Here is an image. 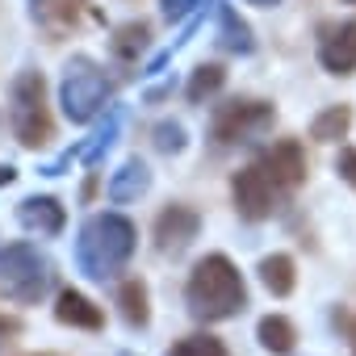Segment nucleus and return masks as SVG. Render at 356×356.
<instances>
[{"mask_svg":"<svg viewBox=\"0 0 356 356\" xmlns=\"http://www.w3.org/2000/svg\"><path fill=\"white\" fill-rule=\"evenodd\" d=\"M185 302H189L193 318L222 323V318H235L248 306V285H243L239 268L222 252H214V256H202L193 264L189 285H185Z\"/></svg>","mask_w":356,"mask_h":356,"instance_id":"obj_1","label":"nucleus"},{"mask_svg":"<svg viewBox=\"0 0 356 356\" xmlns=\"http://www.w3.org/2000/svg\"><path fill=\"white\" fill-rule=\"evenodd\" d=\"M134 252V222L122 214H92L80 227L76 239V260L92 281H105L113 273H122V264Z\"/></svg>","mask_w":356,"mask_h":356,"instance_id":"obj_2","label":"nucleus"},{"mask_svg":"<svg viewBox=\"0 0 356 356\" xmlns=\"http://www.w3.org/2000/svg\"><path fill=\"white\" fill-rule=\"evenodd\" d=\"M47 285H51V260L38 248L13 243V248L0 252V293L9 302L34 306V302H42Z\"/></svg>","mask_w":356,"mask_h":356,"instance_id":"obj_3","label":"nucleus"},{"mask_svg":"<svg viewBox=\"0 0 356 356\" xmlns=\"http://www.w3.org/2000/svg\"><path fill=\"white\" fill-rule=\"evenodd\" d=\"M9 126L22 147H42L51 138V113H47V80L42 72H22L9 88Z\"/></svg>","mask_w":356,"mask_h":356,"instance_id":"obj_4","label":"nucleus"},{"mask_svg":"<svg viewBox=\"0 0 356 356\" xmlns=\"http://www.w3.org/2000/svg\"><path fill=\"white\" fill-rule=\"evenodd\" d=\"M105 97H109V80L105 72L76 55L67 67H63V84H59V105L67 113V122H92L101 109H105Z\"/></svg>","mask_w":356,"mask_h":356,"instance_id":"obj_5","label":"nucleus"},{"mask_svg":"<svg viewBox=\"0 0 356 356\" xmlns=\"http://www.w3.org/2000/svg\"><path fill=\"white\" fill-rule=\"evenodd\" d=\"M231 197H235V210H239L243 218L260 222V218H273L289 193L277 185V176H273V172L256 159L252 168L235 172V181H231Z\"/></svg>","mask_w":356,"mask_h":356,"instance_id":"obj_6","label":"nucleus"},{"mask_svg":"<svg viewBox=\"0 0 356 356\" xmlns=\"http://www.w3.org/2000/svg\"><path fill=\"white\" fill-rule=\"evenodd\" d=\"M273 105L268 101H231L214 113V138L218 143H252L273 126Z\"/></svg>","mask_w":356,"mask_h":356,"instance_id":"obj_7","label":"nucleus"},{"mask_svg":"<svg viewBox=\"0 0 356 356\" xmlns=\"http://www.w3.org/2000/svg\"><path fill=\"white\" fill-rule=\"evenodd\" d=\"M197 231H202L197 210H189V206H168L155 218V248L168 252V256H176V252H185L197 239Z\"/></svg>","mask_w":356,"mask_h":356,"instance_id":"obj_8","label":"nucleus"},{"mask_svg":"<svg viewBox=\"0 0 356 356\" xmlns=\"http://www.w3.org/2000/svg\"><path fill=\"white\" fill-rule=\"evenodd\" d=\"M318 63L331 76H352L356 72V17L335 26L323 42H318Z\"/></svg>","mask_w":356,"mask_h":356,"instance_id":"obj_9","label":"nucleus"},{"mask_svg":"<svg viewBox=\"0 0 356 356\" xmlns=\"http://www.w3.org/2000/svg\"><path fill=\"white\" fill-rule=\"evenodd\" d=\"M260 163L277 176V185H281L285 193H293V189L306 181V159H302V147H298L293 138H285V143H277L273 151H264Z\"/></svg>","mask_w":356,"mask_h":356,"instance_id":"obj_10","label":"nucleus"},{"mask_svg":"<svg viewBox=\"0 0 356 356\" xmlns=\"http://www.w3.org/2000/svg\"><path fill=\"white\" fill-rule=\"evenodd\" d=\"M17 222L26 231H34V235H59L63 222H67V214H63V206L55 197H26L17 206Z\"/></svg>","mask_w":356,"mask_h":356,"instance_id":"obj_11","label":"nucleus"},{"mask_svg":"<svg viewBox=\"0 0 356 356\" xmlns=\"http://www.w3.org/2000/svg\"><path fill=\"white\" fill-rule=\"evenodd\" d=\"M151 189V168L143 159H126L113 176H109V202H134Z\"/></svg>","mask_w":356,"mask_h":356,"instance_id":"obj_12","label":"nucleus"},{"mask_svg":"<svg viewBox=\"0 0 356 356\" xmlns=\"http://www.w3.org/2000/svg\"><path fill=\"white\" fill-rule=\"evenodd\" d=\"M55 318L63 323V327H80V331H97L105 318H101V310L84 298V293H76V289H63L59 293V302H55Z\"/></svg>","mask_w":356,"mask_h":356,"instance_id":"obj_13","label":"nucleus"},{"mask_svg":"<svg viewBox=\"0 0 356 356\" xmlns=\"http://www.w3.org/2000/svg\"><path fill=\"white\" fill-rule=\"evenodd\" d=\"M260 281H264V289H268L273 298H289V293H293V285H298L293 260H289L285 252L264 256V260H260Z\"/></svg>","mask_w":356,"mask_h":356,"instance_id":"obj_14","label":"nucleus"},{"mask_svg":"<svg viewBox=\"0 0 356 356\" xmlns=\"http://www.w3.org/2000/svg\"><path fill=\"white\" fill-rule=\"evenodd\" d=\"M256 335H260L264 352H273V356H289L293 343H298V331H293V323L285 314H264L260 327H256Z\"/></svg>","mask_w":356,"mask_h":356,"instance_id":"obj_15","label":"nucleus"},{"mask_svg":"<svg viewBox=\"0 0 356 356\" xmlns=\"http://www.w3.org/2000/svg\"><path fill=\"white\" fill-rule=\"evenodd\" d=\"M118 306H122V318L130 327H147L151 323V298H147V285L143 281H126L118 289Z\"/></svg>","mask_w":356,"mask_h":356,"instance_id":"obj_16","label":"nucleus"},{"mask_svg":"<svg viewBox=\"0 0 356 356\" xmlns=\"http://www.w3.org/2000/svg\"><path fill=\"white\" fill-rule=\"evenodd\" d=\"M218 42H222L227 51H235V55H248V51L256 47L248 22H239V13H235L231 5H222V13H218Z\"/></svg>","mask_w":356,"mask_h":356,"instance_id":"obj_17","label":"nucleus"},{"mask_svg":"<svg viewBox=\"0 0 356 356\" xmlns=\"http://www.w3.org/2000/svg\"><path fill=\"white\" fill-rule=\"evenodd\" d=\"M348 126H352V105H331V109H323V113L310 122V138L335 143V138L348 134Z\"/></svg>","mask_w":356,"mask_h":356,"instance_id":"obj_18","label":"nucleus"},{"mask_svg":"<svg viewBox=\"0 0 356 356\" xmlns=\"http://www.w3.org/2000/svg\"><path fill=\"white\" fill-rule=\"evenodd\" d=\"M168 356H231V352H227V343L218 335H189V339L176 343Z\"/></svg>","mask_w":356,"mask_h":356,"instance_id":"obj_19","label":"nucleus"},{"mask_svg":"<svg viewBox=\"0 0 356 356\" xmlns=\"http://www.w3.org/2000/svg\"><path fill=\"white\" fill-rule=\"evenodd\" d=\"M222 80H227V72H222V67H214V63H210V67H197V72H193V80H189V101H206L210 92H218V88H222Z\"/></svg>","mask_w":356,"mask_h":356,"instance_id":"obj_20","label":"nucleus"},{"mask_svg":"<svg viewBox=\"0 0 356 356\" xmlns=\"http://www.w3.org/2000/svg\"><path fill=\"white\" fill-rule=\"evenodd\" d=\"M155 147H159L163 155L181 151V147H185V126H181V122H159V126H155Z\"/></svg>","mask_w":356,"mask_h":356,"instance_id":"obj_21","label":"nucleus"},{"mask_svg":"<svg viewBox=\"0 0 356 356\" xmlns=\"http://www.w3.org/2000/svg\"><path fill=\"white\" fill-rule=\"evenodd\" d=\"M159 5H163V17H168V22H185L193 9L206 5V0H159Z\"/></svg>","mask_w":356,"mask_h":356,"instance_id":"obj_22","label":"nucleus"},{"mask_svg":"<svg viewBox=\"0 0 356 356\" xmlns=\"http://www.w3.org/2000/svg\"><path fill=\"white\" fill-rule=\"evenodd\" d=\"M335 172H339V181H348V185L356 189V151H352V147H343V151H339Z\"/></svg>","mask_w":356,"mask_h":356,"instance_id":"obj_23","label":"nucleus"},{"mask_svg":"<svg viewBox=\"0 0 356 356\" xmlns=\"http://www.w3.org/2000/svg\"><path fill=\"white\" fill-rule=\"evenodd\" d=\"M13 176H17L13 163H0V185H13Z\"/></svg>","mask_w":356,"mask_h":356,"instance_id":"obj_24","label":"nucleus"},{"mask_svg":"<svg viewBox=\"0 0 356 356\" xmlns=\"http://www.w3.org/2000/svg\"><path fill=\"white\" fill-rule=\"evenodd\" d=\"M9 331H13V323H5V318H0V348H5V339H9Z\"/></svg>","mask_w":356,"mask_h":356,"instance_id":"obj_25","label":"nucleus"},{"mask_svg":"<svg viewBox=\"0 0 356 356\" xmlns=\"http://www.w3.org/2000/svg\"><path fill=\"white\" fill-rule=\"evenodd\" d=\"M248 5H260V9H273V5H281V0H248Z\"/></svg>","mask_w":356,"mask_h":356,"instance_id":"obj_26","label":"nucleus"},{"mask_svg":"<svg viewBox=\"0 0 356 356\" xmlns=\"http://www.w3.org/2000/svg\"><path fill=\"white\" fill-rule=\"evenodd\" d=\"M122 356H130V352H122Z\"/></svg>","mask_w":356,"mask_h":356,"instance_id":"obj_27","label":"nucleus"},{"mask_svg":"<svg viewBox=\"0 0 356 356\" xmlns=\"http://www.w3.org/2000/svg\"><path fill=\"white\" fill-rule=\"evenodd\" d=\"M42 356H51V352H42Z\"/></svg>","mask_w":356,"mask_h":356,"instance_id":"obj_28","label":"nucleus"}]
</instances>
